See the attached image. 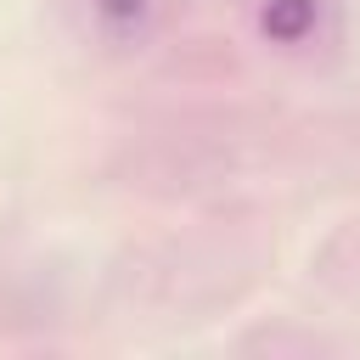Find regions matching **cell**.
<instances>
[{
	"label": "cell",
	"mask_w": 360,
	"mask_h": 360,
	"mask_svg": "<svg viewBox=\"0 0 360 360\" xmlns=\"http://www.w3.org/2000/svg\"><path fill=\"white\" fill-rule=\"evenodd\" d=\"M96 11H101V22H112V28H135V22L146 17V0H96Z\"/></svg>",
	"instance_id": "2"
},
{
	"label": "cell",
	"mask_w": 360,
	"mask_h": 360,
	"mask_svg": "<svg viewBox=\"0 0 360 360\" xmlns=\"http://www.w3.org/2000/svg\"><path fill=\"white\" fill-rule=\"evenodd\" d=\"M309 22H315V0H264V11H259V28L281 45H298L309 34Z\"/></svg>",
	"instance_id": "1"
}]
</instances>
